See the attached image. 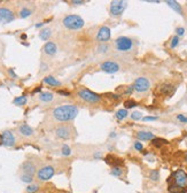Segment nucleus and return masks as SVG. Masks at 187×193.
<instances>
[{"instance_id": "obj_13", "label": "nucleus", "mask_w": 187, "mask_h": 193, "mask_svg": "<svg viewBox=\"0 0 187 193\" xmlns=\"http://www.w3.org/2000/svg\"><path fill=\"white\" fill-rule=\"evenodd\" d=\"M55 136L61 139H70L71 138V129L68 125H59L55 129Z\"/></svg>"}, {"instance_id": "obj_4", "label": "nucleus", "mask_w": 187, "mask_h": 193, "mask_svg": "<svg viewBox=\"0 0 187 193\" xmlns=\"http://www.w3.org/2000/svg\"><path fill=\"white\" fill-rule=\"evenodd\" d=\"M115 48L118 52H130L133 48V40L125 36H121L116 38L114 41Z\"/></svg>"}, {"instance_id": "obj_29", "label": "nucleus", "mask_w": 187, "mask_h": 193, "mask_svg": "<svg viewBox=\"0 0 187 193\" xmlns=\"http://www.w3.org/2000/svg\"><path fill=\"white\" fill-rule=\"evenodd\" d=\"M110 174L115 177H121L123 175V169L121 168V167H113Z\"/></svg>"}, {"instance_id": "obj_1", "label": "nucleus", "mask_w": 187, "mask_h": 193, "mask_svg": "<svg viewBox=\"0 0 187 193\" xmlns=\"http://www.w3.org/2000/svg\"><path fill=\"white\" fill-rule=\"evenodd\" d=\"M78 107L75 105H62V106H57L56 108L53 109L52 112V116L54 120L57 122H69L73 121L77 117Z\"/></svg>"}, {"instance_id": "obj_6", "label": "nucleus", "mask_w": 187, "mask_h": 193, "mask_svg": "<svg viewBox=\"0 0 187 193\" xmlns=\"http://www.w3.org/2000/svg\"><path fill=\"white\" fill-rule=\"evenodd\" d=\"M127 2L123 1V0H114L110 2L109 12L111 16H121L125 11Z\"/></svg>"}, {"instance_id": "obj_11", "label": "nucleus", "mask_w": 187, "mask_h": 193, "mask_svg": "<svg viewBox=\"0 0 187 193\" xmlns=\"http://www.w3.org/2000/svg\"><path fill=\"white\" fill-rule=\"evenodd\" d=\"M110 37H111V30H110L109 27H106V25H103V27H100L97 32V36H95V39L102 43V44H106V41L110 39Z\"/></svg>"}, {"instance_id": "obj_10", "label": "nucleus", "mask_w": 187, "mask_h": 193, "mask_svg": "<svg viewBox=\"0 0 187 193\" xmlns=\"http://www.w3.org/2000/svg\"><path fill=\"white\" fill-rule=\"evenodd\" d=\"M15 20V13L8 7H0V24H8Z\"/></svg>"}, {"instance_id": "obj_26", "label": "nucleus", "mask_w": 187, "mask_h": 193, "mask_svg": "<svg viewBox=\"0 0 187 193\" xmlns=\"http://www.w3.org/2000/svg\"><path fill=\"white\" fill-rule=\"evenodd\" d=\"M31 14H32V11L28 7L21 8L20 13H19V15H20L21 19H27V17H29V16H31Z\"/></svg>"}, {"instance_id": "obj_34", "label": "nucleus", "mask_w": 187, "mask_h": 193, "mask_svg": "<svg viewBox=\"0 0 187 193\" xmlns=\"http://www.w3.org/2000/svg\"><path fill=\"white\" fill-rule=\"evenodd\" d=\"M124 106H125V109H127V108H133L135 106H138V104L134 100H132V99H129V100H126L124 102Z\"/></svg>"}, {"instance_id": "obj_31", "label": "nucleus", "mask_w": 187, "mask_h": 193, "mask_svg": "<svg viewBox=\"0 0 187 193\" xmlns=\"http://www.w3.org/2000/svg\"><path fill=\"white\" fill-rule=\"evenodd\" d=\"M21 181L23 183H27V184H31L33 181V176H30V175H25V174H22L21 175Z\"/></svg>"}, {"instance_id": "obj_22", "label": "nucleus", "mask_w": 187, "mask_h": 193, "mask_svg": "<svg viewBox=\"0 0 187 193\" xmlns=\"http://www.w3.org/2000/svg\"><path fill=\"white\" fill-rule=\"evenodd\" d=\"M105 160H106V162L108 165H111L113 167H119V165L123 163L121 159H118V157H114V155H108V157H106Z\"/></svg>"}, {"instance_id": "obj_49", "label": "nucleus", "mask_w": 187, "mask_h": 193, "mask_svg": "<svg viewBox=\"0 0 187 193\" xmlns=\"http://www.w3.org/2000/svg\"><path fill=\"white\" fill-rule=\"evenodd\" d=\"M185 160L187 161V153H186V155H185Z\"/></svg>"}, {"instance_id": "obj_42", "label": "nucleus", "mask_w": 187, "mask_h": 193, "mask_svg": "<svg viewBox=\"0 0 187 193\" xmlns=\"http://www.w3.org/2000/svg\"><path fill=\"white\" fill-rule=\"evenodd\" d=\"M134 88H133V85H131V86H129V88H126V91H125V93L126 94H131L132 93V91H133Z\"/></svg>"}, {"instance_id": "obj_39", "label": "nucleus", "mask_w": 187, "mask_h": 193, "mask_svg": "<svg viewBox=\"0 0 187 193\" xmlns=\"http://www.w3.org/2000/svg\"><path fill=\"white\" fill-rule=\"evenodd\" d=\"M176 33H177V36H184V33H185V29L183 27H178V28L176 29Z\"/></svg>"}, {"instance_id": "obj_2", "label": "nucleus", "mask_w": 187, "mask_h": 193, "mask_svg": "<svg viewBox=\"0 0 187 193\" xmlns=\"http://www.w3.org/2000/svg\"><path fill=\"white\" fill-rule=\"evenodd\" d=\"M170 181L172 182V184L170 185V191L177 193V191H181L187 187V174L181 169L176 170L170 177Z\"/></svg>"}, {"instance_id": "obj_23", "label": "nucleus", "mask_w": 187, "mask_h": 193, "mask_svg": "<svg viewBox=\"0 0 187 193\" xmlns=\"http://www.w3.org/2000/svg\"><path fill=\"white\" fill-rule=\"evenodd\" d=\"M51 35H52V30L49 28H45V29H43L40 31V33H39V38H40L41 40H44V41H47V40L49 39Z\"/></svg>"}, {"instance_id": "obj_5", "label": "nucleus", "mask_w": 187, "mask_h": 193, "mask_svg": "<svg viewBox=\"0 0 187 193\" xmlns=\"http://www.w3.org/2000/svg\"><path fill=\"white\" fill-rule=\"evenodd\" d=\"M77 96L81 98L83 101L85 102H89V104H98L101 101V96L94 93L93 91L91 90H87V88H81L77 92Z\"/></svg>"}, {"instance_id": "obj_35", "label": "nucleus", "mask_w": 187, "mask_h": 193, "mask_svg": "<svg viewBox=\"0 0 187 193\" xmlns=\"http://www.w3.org/2000/svg\"><path fill=\"white\" fill-rule=\"evenodd\" d=\"M131 118L133 121H139L143 118V114L140 112H133L132 114H131Z\"/></svg>"}, {"instance_id": "obj_36", "label": "nucleus", "mask_w": 187, "mask_h": 193, "mask_svg": "<svg viewBox=\"0 0 187 193\" xmlns=\"http://www.w3.org/2000/svg\"><path fill=\"white\" fill-rule=\"evenodd\" d=\"M179 44V37L178 36H175L172 37V39H171V43H170V47L171 48H176L178 46Z\"/></svg>"}, {"instance_id": "obj_41", "label": "nucleus", "mask_w": 187, "mask_h": 193, "mask_svg": "<svg viewBox=\"0 0 187 193\" xmlns=\"http://www.w3.org/2000/svg\"><path fill=\"white\" fill-rule=\"evenodd\" d=\"M71 4L73 5H84L85 4V1H83V0H73Z\"/></svg>"}, {"instance_id": "obj_17", "label": "nucleus", "mask_w": 187, "mask_h": 193, "mask_svg": "<svg viewBox=\"0 0 187 193\" xmlns=\"http://www.w3.org/2000/svg\"><path fill=\"white\" fill-rule=\"evenodd\" d=\"M175 91V85L171 84V83H163V84L160 85V92L164 94V96H172Z\"/></svg>"}, {"instance_id": "obj_47", "label": "nucleus", "mask_w": 187, "mask_h": 193, "mask_svg": "<svg viewBox=\"0 0 187 193\" xmlns=\"http://www.w3.org/2000/svg\"><path fill=\"white\" fill-rule=\"evenodd\" d=\"M94 157H95V159H97V157L100 159V157H101V154H100V153H95V154H94Z\"/></svg>"}, {"instance_id": "obj_40", "label": "nucleus", "mask_w": 187, "mask_h": 193, "mask_svg": "<svg viewBox=\"0 0 187 193\" xmlns=\"http://www.w3.org/2000/svg\"><path fill=\"white\" fill-rule=\"evenodd\" d=\"M177 120L180 121L181 123H187V117L185 116V115H183V114H179V115H177Z\"/></svg>"}, {"instance_id": "obj_9", "label": "nucleus", "mask_w": 187, "mask_h": 193, "mask_svg": "<svg viewBox=\"0 0 187 193\" xmlns=\"http://www.w3.org/2000/svg\"><path fill=\"white\" fill-rule=\"evenodd\" d=\"M134 91L138 93H145L151 88V82L146 77H138L133 83Z\"/></svg>"}, {"instance_id": "obj_18", "label": "nucleus", "mask_w": 187, "mask_h": 193, "mask_svg": "<svg viewBox=\"0 0 187 193\" xmlns=\"http://www.w3.org/2000/svg\"><path fill=\"white\" fill-rule=\"evenodd\" d=\"M135 136H137V138L138 139H140V140H153L155 138V135L153 132H151V131H138V132L135 133Z\"/></svg>"}, {"instance_id": "obj_43", "label": "nucleus", "mask_w": 187, "mask_h": 193, "mask_svg": "<svg viewBox=\"0 0 187 193\" xmlns=\"http://www.w3.org/2000/svg\"><path fill=\"white\" fill-rule=\"evenodd\" d=\"M8 72H9V75H10V76H13V77H14V78H16V74H15V72H14V71H13V69H9V70H8Z\"/></svg>"}, {"instance_id": "obj_48", "label": "nucleus", "mask_w": 187, "mask_h": 193, "mask_svg": "<svg viewBox=\"0 0 187 193\" xmlns=\"http://www.w3.org/2000/svg\"><path fill=\"white\" fill-rule=\"evenodd\" d=\"M115 136H116V133H115V132H111V135H110V137H115Z\"/></svg>"}, {"instance_id": "obj_25", "label": "nucleus", "mask_w": 187, "mask_h": 193, "mask_svg": "<svg viewBox=\"0 0 187 193\" xmlns=\"http://www.w3.org/2000/svg\"><path fill=\"white\" fill-rule=\"evenodd\" d=\"M127 115H129V113H127V109H119V110H117L116 112V114H115V116H116V118H117L118 121H123L124 118H126L127 117Z\"/></svg>"}, {"instance_id": "obj_8", "label": "nucleus", "mask_w": 187, "mask_h": 193, "mask_svg": "<svg viewBox=\"0 0 187 193\" xmlns=\"http://www.w3.org/2000/svg\"><path fill=\"white\" fill-rule=\"evenodd\" d=\"M16 144V138L10 130H5L0 135V145L5 147H12Z\"/></svg>"}, {"instance_id": "obj_15", "label": "nucleus", "mask_w": 187, "mask_h": 193, "mask_svg": "<svg viewBox=\"0 0 187 193\" xmlns=\"http://www.w3.org/2000/svg\"><path fill=\"white\" fill-rule=\"evenodd\" d=\"M43 51H44V53L46 54V55L53 56V55H55L57 52V46L55 43H53V41H47V43L44 45Z\"/></svg>"}, {"instance_id": "obj_12", "label": "nucleus", "mask_w": 187, "mask_h": 193, "mask_svg": "<svg viewBox=\"0 0 187 193\" xmlns=\"http://www.w3.org/2000/svg\"><path fill=\"white\" fill-rule=\"evenodd\" d=\"M100 69L102 71L107 72V74H115V72H117L119 70V64L117 62H115V61L108 60L100 64Z\"/></svg>"}, {"instance_id": "obj_27", "label": "nucleus", "mask_w": 187, "mask_h": 193, "mask_svg": "<svg viewBox=\"0 0 187 193\" xmlns=\"http://www.w3.org/2000/svg\"><path fill=\"white\" fill-rule=\"evenodd\" d=\"M27 96H16L14 100H13V104L16 105V106H23V105L27 104Z\"/></svg>"}, {"instance_id": "obj_19", "label": "nucleus", "mask_w": 187, "mask_h": 193, "mask_svg": "<svg viewBox=\"0 0 187 193\" xmlns=\"http://www.w3.org/2000/svg\"><path fill=\"white\" fill-rule=\"evenodd\" d=\"M165 2H167L168 6H169L170 8H172V9H173L176 13H178L179 15L184 16L183 7H181V6H180V5H179L177 1H175V0H168V1H165Z\"/></svg>"}, {"instance_id": "obj_30", "label": "nucleus", "mask_w": 187, "mask_h": 193, "mask_svg": "<svg viewBox=\"0 0 187 193\" xmlns=\"http://www.w3.org/2000/svg\"><path fill=\"white\" fill-rule=\"evenodd\" d=\"M149 179L153 182H157L160 179V173L159 170H152L149 173Z\"/></svg>"}, {"instance_id": "obj_37", "label": "nucleus", "mask_w": 187, "mask_h": 193, "mask_svg": "<svg viewBox=\"0 0 187 193\" xmlns=\"http://www.w3.org/2000/svg\"><path fill=\"white\" fill-rule=\"evenodd\" d=\"M133 146H134V149H137V151H139V152H140V151H143V145L141 144L140 141H135Z\"/></svg>"}, {"instance_id": "obj_21", "label": "nucleus", "mask_w": 187, "mask_h": 193, "mask_svg": "<svg viewBox=\"0 0 187 193\" xmlns=\"http://www.w3.org/2000/svg\"><path fill=\"white\" fill-rule=\"evenodd\" d=\"M43 82H44L45 84L49 85V86H53V88H55V86H61L62 85L61 82L59 79H56V78L53 76H46L44 79H43Z\"/></svg>"}, {"instance_id": "obj_32", "label": "nucleus", "mask_w": 187, "mask_h": 193, "mask_svg": "<svg viewBox=\"0 0 187 193\" xmlns=\"http://www.w3.org/2000/svg\"><path fill=\"white\" fill-rule=\"evenodd\" d=\"M97 51H98V53H101V54L107 53L108 51H109V45L108 44H100L98 46V48H97Z\"/></svg>"}, {"instance_id": "obj_16", "label": "nucleus", "mask_w": 187, "mask_h": 193, "mask_svg": "<svg viewBox=\"0 0 187 193\" xmlns=\"http://www.w3.org/2000/svg\"><path fill=\"white\" fill-rule=\"evenodd\" d=\"M19 132L22 137H25V138H29V137L33 136V133H35V130L33 128H31L29 124L27 123H23V124H21L19 127Z\"/></svg>"}, {"instance_id": "obj_44", "label": "nucleus", "mask_w": 187, "mask_h": 193, "mask_svg": "<svg viewBox=\"0 0 187 193\" xmlns=\"http://www.w3.org/2000/svg\"><path fill=\"white\" fill-rule=\"evenodd\" d=\"M57 93H59V94H62V96H68L70 94V93L64 92V91H57Z\"/></svg>"}, {"instance_id": "obj_45", "label": "nucleus", "mask_w": 187, "mask_h": 193, "mask_svg": "<svg viewBox=\"0 0 187 193\" xmlns=\"http://www.w3.org/2000/svg\"><path fill=\"white\" fill-rule=\"evenodd\" d=\"M47 68H48V67H47L46 64L41 63V70H43V71H46V70H47Z\"/></svg>"}, {"instance_id": "obj_28", "label": "nucleus", "mask_w": 187, "mask_h": 193, "mask_svg": "<svg viewBox=\"0 0 187 193\" xmlns=\"http://www.w3.org/2000/svg\"><path fill=\"white\" fill-rule=\"evenodd\" d=\"M152 144L154 145V146H156V147H161L162 145L168 144V141L165 140V139H162V138H156V137H155L154 139L152 140Z\"/></svg>"}, {"instance_id": "obj_46", "label": "nucleus", "mask_w": 187, "mask_h": 193, "mask_svg": "<svg viewBox=\"0 0 187 193\" xmlns=\"http://www.w3.org/2000/svg\"><path fill=\"white\" fill-rule=\"evenodd\" d=\"M45 23H43V22H40V23H37L36 24V28H41L43 25H44Z\"/></svg>"}, {"instance_id": "obj_24", "label": "nucleus", "mask_w": 187, "mask_h": 193, "mask_svg": "<svg viewBox=\"0 0 187 193\" xmlns=\"http://www.w3.org/2000/svg\"><path fill=\"white\" fill-rule=\"evenodd\" d=\"M39 190H40V186H39V184L31 183V184H29L28 186H27L25 191H27V193H37L38 191H39Z\"/></svg>"}, {"instance_id": "obj_3", "label": "nucleus", "mask_w": 187, "mask_h": 193, "mask_svg": "<svg viewBox=\"0 0 187 193\" xmlns=\"http://www.w3.org/2000/svg\"><path fill=\"white\" fill-rule=\"evenodd\" d=\"M62 23L67 29L69 30H79L84 27V20L81 19L79 15H75V14H71V15H67L63 19Z\"/></svg>"}, {"instance_id": "obj_20", "label": "nucleus", "mask_w": 187, "mask_h": 193, "mask_svg": "<svg viewBox=\"0 0 187 193\" xmlns=\"http://www.w3.org/2000/svg\"><path fill=\"white\" fill-rule=\"evenodd\" d=\"M38 99L41 102H51V101L54 100V94L52 92H49V91H44L38 96Z\"/></svg>"}, {"instance_id": "obj_50", "label": "nucleus", "mask_w": 187, "mask_h": 193, "mask_svg": "<svg viewBox=\"0 0 187 193\" xmlns=\"http://www.w3.org/2000/svg\"><path fill=\"white\" fill-rule=\"evenodd\" d=\"M60 193H64V192H60Z\"/></svg>"}, {"instance_id": "obj_38", "label": "nucleus", "mask_w": 187, "mask_h": 193, "mask_svg": "<svg viewBox=\"0 0 187 193\" xmlns=\"http://www.w3.org/2000/svg\"><path fill=\"white\" fill-rule=\"evenodd\" d=\"M159 118L157 116H145V117H143L141 120L143 121V122H151V121H156Z\"/></svg>"}, {"instance_id": "obj_7", "label": "nucleus", "mask_w": 187, "mask_h": 193, "mask_svg": "<svg viewBox=\"0 0 187 193\" xmlns=\"http://www.w3.org/2000/svg\"><path fill=\"white\" fill-rule=\"evenodd\" d=\"M55 174V169L53 165H44L37 171V178L41 182L49 181Z\"/></svg>"}, {"instance_id": "obj_14", "label": "nucleus", "mask_w": 187, "mask_h": 193, "mask_svg": "<svg viewBox=\"0 0 187 193\" xmlns=\"http://www.w3.org/2000/svg\"><path fill=\"white\" fill-rule=\"evenodd\" d=\"M22 174H25V175H30V176H35V174L37 171L36 165L31 162V161H25L22 163Z\"/></svg>"}, {"instance_id": "obj_33", "label": "nucleus", "mask_w": 187, "mask_h": 193, "mask_svg": "<svg viewBox=\"0 0 187 193\" xmlns=\"http://www.w3.org/2000/svg\"><path fill=\"white\" fill-rule=\"evenodd\" d=\"M61 153H62V155H64V157H69L70 154H71V148H70V147L67 144L62 145Z\"/></svg>"}]
</instances>
